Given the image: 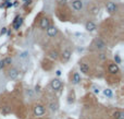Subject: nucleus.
I'll list each match as a JSON object with an SVG mask.
<instances>
[{
    "mask_svg": "<svg viewBox=\"0 0 124 119\" xmlns=\"http://www.w3.org/2000/svg\"><path fill=\"white\" fill-rule=\"evenodd\" d=\"M93 46L96 49H103V48H106L107 45L101 38H95L93 41Z\"/></svg>",
    "mask_w": 124,
    "mask_h": 119,
    "instance_id": "obj_1",
    "label": "nucleus"
},
{
    "mask_svg": "<svg viewBox=\"0 0 124 119\" xmlns=\"http://www.w3.org/2000/svg\"><path fill=\"white\" fill-rule=\"evenodd\" d=\"M45 114V107L43 105H36L34 107V115L35 116H43Z\"/></svg>",
    "mask_w": 124,
    "mask_h": 119,
    "instance_id": "obj_2",
    "label": "nucleus"
},
{
    "mask_svg": "<svg viewBox=\"0 0 124 119\" xmlns=\"http://www.w3.org/2000/svg\"><path fill=\"white\" fill-rule=\"evenodd\" d=\"M106 9L109 13H114V12H116V10H118V5H116V3L110 1V2L107 3Z\"/></svg>",
    "mask_w": 124,
    "mask_h": 119,
    "instance_id": "obj_3",
    "label": "nucleus"
},
{
    "mask_svg": "<svg viewBox=\"0 0 124 119\" xmlns=\"http://www.w3.org/2000/svg\"><path fill=\"white\" fill-rule=\"evenodd\" d=\"M50 86H51L52 90L58 91L62 86V82L59 80V79H53V80L51 81V83H50Z\"/></svg>",
    "mask_w": 124,
    "mask_h": 119,
    "instance_id": "obj_4",
    "label": "nucleus"
},
{
    "mask_svg": "<svg viewBox=\"0 0 124 119\" xmlns=\"http://www.w3.org/2000/svg\"><path fill=\"white\" fill-rule=\"evenodd\" d=\"M39 26H40L41 30H47L50 26V21L48 18H43L40 20V23H39Z\"/></svg>",
    "mask_w": 124,
    "mask_h": 119,
    "instance_id": "obj_5",
    "label": "nucleus"
},
{
    "mask_svg": "<svg viewBox=\"0 0 124 119\" xmlns=\"http://www.w3.org/2000/svg\"><path fill=\"white\" fill-rule=\"evenodd\" d=\"M72 8L75 11H81L83 9V2L81 0H73L72 1Z\"/></svg>",
    "mask_w": 124,
    "mask_h": 119,
    "instance_id": "obj_6",
    "label": "nucleus"
},
{
    "mask_svg": "<svg viewBox=\"0 0 124 119\" xmlns=\"http://www.w3.org/2000/svg\"><path fill=\"white\" fill-rule=\"evenodd\" d=\"M71 56H72V52H71L70 49H64L62 52L61 54V58H62V61H67V60H70Z\"/></svg>",
    "mask_w": 124,
    "mask_h": 119,
    "instance_id": "obj_7",
    "label": "nucleus"
},
{
    "mask_svg": "<svg viewBox=\"0 0 124 119\" xmlns=\"http://www.w3.org/2000/svg\"><path fill=\"white\" fill-rule=\"evenodd\" d=\"M108 70H109V72L112 73V74H116V73H119L120 68L116 63H110L108 67Z\"/></svg>",
    "mask_w": 124,
    "mask_h": 119,
    "instance_id": "obj_8",
    "label": "nucleus"
},
{
    "mask_svg": "<svg viewBox=\"0 0 124 119\" xmlns=\"http://www.w3.org/2000/svg\"><path fill=\"white\" fill-rule=\"evenodd\" d=\"M58 34V29L56 26H49L47 29V35L49 37H54Z\"/></svg>",
    "mask_w": 124,
    "mask_h": 119,
    "instance_id": "obj_9",
    "label": "nucleus"
},
{
    "mask_svg": "<svg viewBox=\"0 0 124 119\" xmlns=\"http://www.w3.org/2000/svg\"><path fill=\"white\" fill-rule=\"evenodd\" d=\"M19 77V70L18 69H11L9 70V72H8V78L11 79V80H15L16 78Z\"/></svg>",
    "mask_w": 124,
    "mask_h": 119,
    "instance_id": "obj_10",
    "label": "nucleus"
},
{
    "mask_svg": "<svg viewBox=\"0 0 124 119\" xmlns=\"http://www.w3.org/2000/svg\"><path fill=\"white\" fill-rule=\"evenodd\" d=\"M80 70H81V72H83L84 74H88L89 71H91V68H89V66L87 63L82 62V63H80Z\"/></svg>",
    "mask_w": 124,
    "mask_h": 119,
    "instance_id": "obj_11",
    "label": "nucleus"
},
{
    "mask_svg": "<svg viewBox=\"0 0 124 119\" xmlns=\"http://www.w3.org/2000/svg\"><path fill=\"white\" fill-rule=\"evenodd\" d=\"M85 29L87 30L88 32H93V31H95V30L97 29V26H96V24L94 23V22L88 21V22H86V24H85Z\"/></svg>",
    "mask_w": 124,
    "mask_h": 119,
    "instance_id": "obj_12",
    "label": "nucleus"
},
{
    "mask_svg": "<svg viewBox=\"0 0 124 119\" xmlns=\"http://www.w3.org/2000/svg\"><path fill=\"white\" fill-rule=\"evenodd\" d=\"M22 23H23V19L19 18V16H18V18L14 20V22H13V26H14V29L19 30V29H20V26L22 25Z\"/></svg>",
    "mask_w": 124,
    "mask_h": 119,
    "instance_id": "obj_13",
    "label": "nucleus"
},
{
    "mask_svg": "<svg viewBox=\"0 0 124 119\" xmlns=\"http://www.w3.org/2000/svg\"><path fill=\"white\" fill-rule=\"evenodd\" d=\"M112 116L114 119H124V113L121 110H115Z\"/></svg>",
    "mask_w": 124,
    "mask_h": 119,
    "instance_id": "obj_14",
    "label": "nucleus"
},
{
    "mask_svg": "<svg viewBox=\"0 0 124 119\" xmlns=\"http://www.w3.org/2000/svg\"><path fill=\"white\" fill-rule=\"evenodd\" d=\"M73 83L74 84H78V83L81 82V75H80V73H77V72H74V74H73Z\"/></svg>",
    "mask_w": 124,
    "mask_h": 119,
    "instance_id": "obj_15",
    "label": "nucleus"
},
{
    "mask_svg": "<svg viewBox=\"0 0 124 119\" xmlns=\"http://www.w3.org/2000/svg\"><path fill=\"white\" fill-rule=\"evenodd\" d=\"M49 57L51 58V59H58V57H59V54H58L57 50H51V52H49Z\"/></svg>",
    "mask_w": 124,
    "mask_h": 119,
    "instance_id": "obj_16",
    "label": "nucleus"
},
{
    "mask_svg": "<svg viewBox=\"0 0 124 119\" xmlns=\"http://www.w3.org/2000/svg\"><path fill=\"white\" fill-rule=\"evenodd\" d=\"M1 111H2V114L7 115V114H9V113H11V107L10 106H3L2 108H1Z\"/></svg>",
    "mask_w": 124,
    "mask_h": 119,
    "instance_id": "obj_17",
    "label": "nucleus"
},
{
    "mask_svg": "<svg viewBox=\"0 0 124 119\" xmlns=\"http://www.w3.org/2000/svg\"><path fill=\"white\" fill-rule=\"evenodd\" d=\"M103 94H105L107 97H112V95H113V94H112V91L109 90V88H107V90L103 91Z\"/></svg>",
    "mask_w": 124,
    "mask_h": 119,
    "instance_id": "obj_18",
    "label": "nucleus"
},
{
    "mask_svg": "<svg viewBox=\"0 0 124 119\" xmlns=\"http://www.w3.org/2000/svg\"><path fill=\"white\" fill-rule=\"evenodd\" d=\"M50 109L52 111H57L58 110V104L57 103H51L50 104Z\"/></svg>",
    "mask_w": 124,
    "mask_h": 119,
    "instance_id": "obj_19",
    "label": "nucleus"
},
{
    "mask_svg": "<svg viewBox=\"0 0 124 119\" xmlns=\"http://www.w3.org/2000/svg\"><path fill=\"white\" fill-rule=\"evenodd\" d=\"M99 13V8L98 7H94L93 9H91V14H94V16H97Z\"/></svg>",
    "mask_w": 124,
    "mask_h": 119,
    "instance_id": "obj_20",
    "label": "nucleus"
},
{
    "mask_svg": "<svg viewBox=\"0 0 124 119\" xmlns=\"http://www.w3.org/2000/svg\"><path fill=\"white\" fill-rule=\"evenodd\" d=\"M114 60H115V63H116V65L121 63V58H120L119 55H115V56H114Z\"/></svg>",
    "mask_w": 124,
    "mask_h": 119,
    "instance_id": "obj_21",
    "label": "nucleus"
},
{
    "mask_svg": "<svg viewBox=\"0 0 124 119\" xmlns=\"http://www.w3.org/2000/svg\"><path fill=\"white\" fill-rule=\"evenodd\" d=\"M57 2L59 3L60 5H65L67 1V0H57Z\"/></svg>",
    "mask_w": 124,
    "mask_h": 119,
    "instance_id": "obj_22",
    "label": "nucleus"
},
{
    "mask_svg": "<svg viewBox=\"0 0 124 119\" xmlns=\"http://www.w3.org/2000/svg\"><path fill=\"white\" fill-rule=\"evenodd\" d=\"M98 57L100 58L101 60H107V55L106 54H99Z\"/></svg>",
    "mask_w": 124,
    "mask_h": 119,
    "instance_id": "obj_23",
    "label": "nucleus"
},
{
    "mask_svg": "<svg viewBox=\"0 0 124 119\" xmlns=\"http://www.w3.org/2000/svg\"><path fill=\"white\" fill-rule=\"evenodd\" d=\"M3 61H5V65H9V63H11V58H5V59H3Z\"/></svg>",
    "mask_w": 124,
    "mask_h": 119,
    "instance_id": "obj_24",
    "label": "nucleus"
},
{
    "mask_svg": "<svg viewBox=\"0 0 124 119\" xmlns=\"http://www.w3.org/2000/svg\"><path fill=\"white\" fill-rule=\"evenodd\" d=\"M5 66V61H3V60H1V61H0V70L2 69Z\"/></svg>",
    "mask_w": 124,
    "mask_h": 119,
    "instance_id": "obj_25",
    "label": "nucleus"
},
{
    "mask_svg": "<svg viewBox=\"0 0 124 119\" xmlns=\"http://www.w3.org/2000/svg\"><path fill=\"white\" fill-rule=\"evenodd\" d=\"M25 57H27V52H22L21 54V58H25Z\"/></svg>",
    "mask_w": 124,
    "mask_h": 119,
    "instance_id": "obj_26",
    "label": "nucleus"
},
{
    "mask_svg": "<svg viewBox=\"0 0 124 119\" xmlns=\"http://www.w3.org/2000/svg\"><path fill=\"white\" fill-rule=\"evenodd\" d=\"M5 32H7V29H5V27H2V29H1V32H0V33H1V34H5Z\"/></svg>",
    "mask_w": 124,
    "mask_h": 119,
    "instance_id": "obj_27",
    "label": "nucleus"
},
{
    "mask_svg": "<svg viewBox=\"0 0 124 119\" xmlns=\"http://www.w3.org/2000/svg\"><path fill=\"white\" fill-rule=\"evenodd\" d=\"M56 73H57V75H61V71H60V70H57Z\"/></svg>",
    "mask_w": 124,
    "mask_h": 119,
    "instance_id": "obj_28",
    "label": "nucleus"
},
{
    "mask_svg": "<svg viewBox=\"0 0 124 119\" xmlns=\"http://www.w3.org/2000/svg\"><path fill=\"white\" fill-rule=\"evenodd\" d=\"M35 88H36V92H39V91H40V90H39V88H39V85H37Z\"/></svg>",
    "mask_w": 124,
    "mask_h": 119,
    "instance_id": "obj_29",
    "label": "nucleus"
},
{
    "mask_svg": "<svg viewBox=\"0 0 124 119\" xmlns=\"http://www.w3.org/2000/svg\"><path fill=\"white\" fill-rule=\"evenodd\" d=\"M24 1H26V0H24Z\"/></svg>",
    "mask_w": 124,
    "mask_h": 119,
    "instance_id": "obj_30",
    "label": "nucleus"
}]
</instances>
